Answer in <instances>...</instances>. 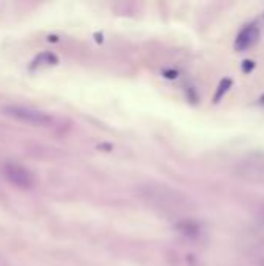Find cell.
Segmentation results:
<instances>
[{"label": "cell", "mask_w": 264, "mask_h": 266, "mask_svg": "<svg viewBox=\"0 0 264 266\" xmlns=\"http://www.w3.org/2000/svg\"><path fill=\"white\" fill-rule=\"evenodd\" d=\"M2 172H4V176L13 185L19 187V188L28 190V188L34 187V176H33V173L28 168H25L24 165L17 164V162H7L2 167Z\"/></svg>", "instance_id": "4"}, {"label": "cell", "mask_w": 264, "mask_h": 266, "mask_svg": "<svg viewBox=\"0 0 264 266\" xmlns=\"http://www.w3.org/2000/svg\"><path fill=\"white\" fill-rule=\"evenodd\" d=\"M256 217L261 223H264V204H259L256 207Z\"/></svg>", "instance_id": "10"}, {"label": "cell", "mask_w": 264, "mask_h": 266, "mask_svg": "<svg viewBox=\"0 0 264 266\" xmlns=\"http://www.w3.org/2000/svg\"><path fill=\"white\" fill-rule=\"evenodd\" d=\"M256 266H264V258H259L258 263H256Z\"/></svg>", "instance_id": "12"}, {"label": "cell", "mask_w": 264, "mask_h": 266, "mask_svg": "<svg viewBox=\"0 0 264 266\" xmlns=\"http://www.w3.org/2000/svg\"><path fill=\"white\" fill-rule=\"evenodd\" d=\"M232 84H233V81H232L230 78H224V80L219 83V86H218V90H216V95H215V101H219V100L222 98V95L232 87Z\"/></svg>", "instance_id": "8"}, {"label": "cell", "mask_w": 264, "mask_h": 266, "mask_svg": "<svg viewBox=\"0 0 264 266\" xmlns=\"http://www.w3.org/2000/svg\"><path fill=\"white\" fill-rule=\"evenodd\" d=\"M0 266H11V264L7 261V258L4 255H0Z\"/></svg>", "instance_id": "11"}, {"label": "cell", "mask_w": 264, "mask_h": 266, "mask_svg": "<svg viewBox=\"0 0 264 266\" xmlns=\"http://www.w3.org/2000/svg\"><path fill=\"white\" fill-rule=\"evenodd\" d=\"M259 36V28L256 27V24H249L246 25L236 36L235 41V50L236 51H244L247 48H250Z\"/></svg>", "instance_id": "5"}, {"label": "cell", "mask_w": 264, "mask_h": 266, "mask_svg": "<svg viewBox=\"0 0 264 266\" xmlns=\"http://www.w3.org/2000/svg\"><path fill=\"white\" fill-rule=\"evenodd\" d=\"M241 69H242V72H246V73H250V72H252V70L255 69V63H253L252 60H246V61L242 63Z\"/></svg>", "instance_id": "9"}, {"label": "cell", "mask_w": 264, "mask_h": 266, "mask_svg": "<svg viewBox=\"0 0 264 266\" xmlns=\"http://www.w3.org/2000/svg\"><path fill=\"white\" fill-rule=\"evenodd\" d=\"M141 195L149 204L165 214H180L188 205V198L168 185H145L141 188Z\"/></svg>", "instance_id": "1"}, {"label": "cell", "mask_w": 264, "mask_h": 266, "mask_svg": "<svg viewBox=\"0 0 264 266\" xmlns=\"http://www.w3.org/2000/svg\"><path fill=\"white\" fill-rule=\"evenodd\" d=\"M179 229L184 235L187 237H197L199 232H200V226L196 223V221H191V220H185V221H180L179 223Z\"/></svg>", "instance_id": "6"}, {"label": "cell", "mask_w": 264, "mask_h": 266, "mask_svg": "<svg viewBox=\"0 0 264 266\" xmlns=\"http://www.w3.org/2000/svg\"><path fill=\"white\" fill-rule=\"evenodd\" d=\"M2 112L17 122L33 126H50L53 123V119L48 114L33 108H27V106H5Z\"/></svg>", "instance_id": "3"}, {"label": "cell", "mask_w": 264, "mask_h": 266, "mask_svg": "<svg viewBox=\"0 0 264 266\" xmlns=\"http://www.w3.org/2000/svg\"><path fill=\"white\" fill-rule=\"evenodd\" d=\"M58 63V58L55 55H51V53H42L39 55L34 61V67H48V66H53Z\"/></svg>", "instance_id": "7"}, {"label": "cell", "mask_w": 264, "mask_h": 266, "mask_svg": "<svg viewBox=\"0 0 264 266\" xmlns=\"http://www.w3.org/2000/svg\"><path fill=\"white\" fill-rule=\"evenodd\" d=\"M235 175L247 182H264V153H252L242 157L235 167Z\"/></svg>", "instance_id": "2"}]
</instances>
